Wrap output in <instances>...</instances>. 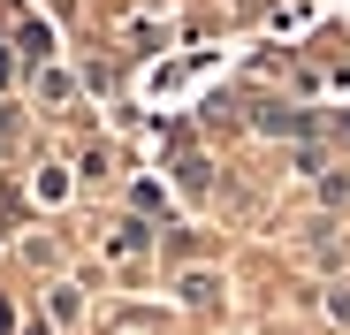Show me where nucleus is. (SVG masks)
Here are the masks:
<instances>
[{
    "label": "nucleus",
    "mask_w": 350,
    "mask_h": 335,
    "mask_svg": "<svg viewBox=\"0 0 350 335\" xmlns=\"http://www.w3.org/2000/svg\"><path fill=\"white\" fill-rule=\"evenodd\" d=\"M8 327H16V312H8V297H0V335H8Z\"/></svg>",
    "instance_id": "obj_4"
},
{
    "label": "nucleus",
    "mask_w": 350,
    "mask_h": 335,
    "mask_svg": "<svg viewBox=\"0 0 350 335\" xmlns=\"http://www.w3.org/2000/svg\"><path fill=\"white\" fill-rule=\"evenodd\" d=\"M327 320H335V327H350V282H335V290H327Z\"/></svg>",
    "instance_id": "obj_2"
},
{
    "label": "nucleus",
    "mask_w": 350,
    "mask_h": 335,
    "mask_svg": "<svg viewBox=\"0 0 350 335\" xmlns=\"http://www.w3.org/2000/svg\"><path fill=\"white\" fill-rule=\"evenodd\" d=\"M145 244H152V229H145V221H122V229H114V244H107V252H114V259H137Z\"/></svg>",
    "instance_id": "obj_1"
},
{
    "label": "nucleus",
    "mask_w": 350,
    "mask_h": 335,
    "mask_svg": "<svg viewBox=\"0 0 350 335\" xmlns=\"http://www.w3.org/2000/svg\"><path fill=\"white\" fill-rule=\"evenodd\" d=\"M38 92H46V99H69V92H77V84H69V77H62V69H38Z\"/></svg>",
    "instance_id": "obj_3"
}]
</instances>
